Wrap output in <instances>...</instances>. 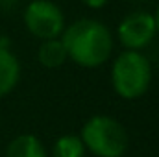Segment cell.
Here are the masks:
<instances>
[{"label":"cell","instance_id":"obj_8","mask_svg":"<svg viewBox=\"0 0 159 157\" xmlns=\"http://www.w3.org/2000/svg\"><path fill=\"white\" fill-rule=\"evenodd\" d=\"M67 59H69L67 50L59 37L41 41L39 48H37V61L44 69H59L65 65Z\"/></svg>","mask_w":159,"mask_h":157},{"label":"cell","instance_id":"obj_6","mask_svg":"<svg viewBox=\"0 0 159 157\" xmlns=\"http://www.w3.org/2000/svg\"><path fill=\"white\" fill-rule=\"evenodd\" d=\"M20 81V61L9 48H0V98L11 94Z\"/></svg>","mask_w":159,"mask_h":157},{"label":"cell","instance_id":"obj_4","mask_svg":"<svg viewBox=\"0 0 159 157\" xmlns=\"http://www.w3.org/2000/svg\"><path fill=\"white\" fill-rule=\"evenodd\" d=\"M22 20L28 34L39 41L59 37L67 26L63 9L52 0H30L22 11Z\"/></svg>","mask_w":159,"mask_h":157},{"label":"cell","instance_id":"obj_7","mask_svg":"<svg viewBox=\"0 0 159 157\" xmlns=\"http://www.w3.org/2000/svg\"><path fill=\"white\" fill-rule=\"evenodd\" d=\"M4 157H48V152L34 133H20L11 139Z\"/></svg>","mask_w":159,"mask_h":157},{"label":"cell","instance_id":"obj_11","mask_svg":"<svg viewBox=\"0 0 159 157\" xmlns=\"http://www.w3.org/2000/svg\"><path fill=\"white\" fill-rule=\"evenodd\" d=\"M152 15H154V22H156V32L159 35V6L156 7V13H152Z\"/></svg>","mask_w":159,"mask_h":157},{"label":"cell","instance_id":"obj_10","mask_svg":"<svg viewBox=\"0 0 159 157\" xmlns=\"http://www.w3.org/2000/svg\"><path fill=\"white\" fill-rule=\"evenodd\" d=\"M107 2L109 0H81V4L87 6V7H91V9H102Z\"/></svg>","mask_w":159,"mask_h":157},{"label":"cell","instance_id":"obj_1","mask_svg":"<svg viewBox=\"0 0 159 157\" xmlns=\"http://www.w3.org/2000/svg\"><path fill=\"white\" fill-rule=\"evenodd\" d=\"M67 57L83 69H96L109 61L113 54V34L96 19H80L65 26L59 35Z\"/></svg>","mask_w":159,"mask_h":157},{"label":"cell","instance_id":"obj_5","mask_svg":"<svg viewBox=\"0 0 159 157\" xmlns=\"http://www.w3.org/2000/svg\"><path fill=\"white\" fill-rule=\"evenodd\" d=\"M156 22L150 11H131L128 13L117 26V37L124 50L143 52L156 39Z\"/></svg>","mask_w":159,"mask_h":157},{"label":"cell","instance_id":"obj_9","mask_svg":"<svg viewBox=\"0 0 159 157\" xmlns=\"http://www.w3.org/2000/svg\"><path fill=\"white\" fill-rule=\"evenodd\" d=\"M85 146L80 139V135L69 133V135H61L56 139L50 157H85Z\"/></svg>","mask_w":159,"mask_h":157},{"label":"cell","instance_id":"obj_2","mask_svg":"<svg viewBox=\"0 0 159 157\" xmlns=\"http://www.w3.org/2000/svg\"><path fill=\"white\" fill-rule=\"evenodd\" d=\"M152 63L139 50H124L113 59L111 87L122 100L144 96L152 85Z\"/></svg>","mask_w":159,"mask_h":157},{"label":"cell","instance_id":"obj_3","mask_svg":"<svg viewBox=\"0 0 159 157\" xmlns=\"http://www.w3.org/2000/svg\"><path fill=\"white\" fill-rule=\"evenodd\" d=\"M80 139L93 155L122 157L128 150L129 139L126 128L109 115H93L80 131Z\"/></svg>","mask_w":159,"mask_h":157}]
</instances>
